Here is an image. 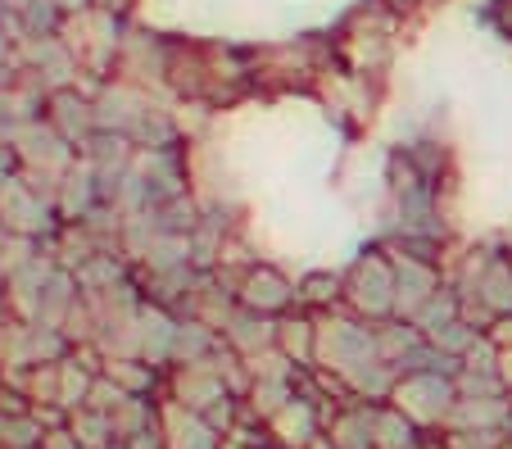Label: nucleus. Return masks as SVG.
<instances>
[{
	"mask_svg": "<svg viewBox=\"0 0 512 449\" xmlns=\"http://www.w3.org/2000/svg\"><path fill=\"white\" fill-rule=\"evenodd\" d=\"M445 282L449 273L440 264H426V259H413V254H395V318H413Z\"/></svg>",
	"mask_w": 512,
	"mask_h": 449,
	"instance_id": "nucleus-8",
	"label": "nucleus"
},
{
	"mask_svg": "<svg viewBox=\"0 0 512 449\" xmlns=\"http://www.w3.org/2000/svg\"><path fill=\"white\" fill-rule=\"evenodd\" d=\"M223 345L232 354H241V359H254V354H263V350L277 345V318L236 304V313L227 318V327H223Z\"/></svg>",
	"mask_w": 512,
	"mask_h": 449,
	"instance_id": "nucleus-15",
	"label": "nucleus"
},
{
	"mask_svg": "<svg viewBox=\"0 0 512 449\" xmlns=\"http://www.w3.org/2000/svg\"><path fill=\"white\" fill-rule=\"evenodd\" d=\"M322 436L336 449H377V404L372 400H345L327 409Z\"/></svg>",
	"mask_w": 512,
	"mask_h": 449,
	"instance_id": "nucleus-12",
	"label": "nucleus"
},
{
	"mask_svg": "<svg viewBox=\"0 0 512 449\" xmlns=\"http://www.w3.org/2000/svg\"><path fill=\"white\" fill-rule=\"evenodd\" d=\"M386 10H395V14H413V10H422L426 0H381Z\"/></svg>",
	"mask_w": 512,
	"mask_h": 449,
	"instance_id": "nucleus-29",
	"label": "nucleus"
},
{
	"mask_svg": "<svg viewBox=\"0 0 512 449\" xmlns=\"http://www.w3.org/2000/svg\"><path fill=\"white\" fill-rule=\"evenodd\" d=\"M55 214L59 223H82V218H91L100 205H105V196H100V182H96V168L87 164V159H73V168H68L64 177L55 182Z\"/></svg>",
	"mask_w": 512,
	"mask_h": 449,
	"instance_id": "nucleus-11",
	"label": "nucleus"
},
{
	"mask_svg": "<svg viewBox=\"0 0 512 449\" xmlns=\"http://www.w3.org/2000/svg\"><path fill=\"white\" fill-rule=\"evenodd\" d=\"M177 318L182 313L164 309V304H141V318H136V354L155 368H173V336H177Z\"/></svg>",
	"mask_w": 512,
	"mask_h": 449,
	"instance_id": "nucleus-13",
	"label": "nucleus"
},
{
	"mask_svg": "<svg viewBox=\"0 0 512 449\" xmlns=\"http://www.w3.org/2000/svg\"><path fill=\"white\" fill-rule=\"evenodd\" d=\"M168 372H173V395H168V400L182 404V409L204 413L209 404L223 400V395H236L232 386H227L218 359H209V363H182V368H168Z\"/></svg>",
	"mask_w": 512,
	"mask_h": 449,
	"instance_id": "nucleus-10",
	"label": "nucleus"
},
{
	"mask_svg": "<svg viewBox=\"0 0 512 449\" xmlns=\"http://www.w3.org/2000/svg\"><path fill=\"white\" fill-rule=\"evenodd\" d=\"M41 118H46L50 127H55L59 137L68 141V146H87L91 137L100 132L96 123V91H82V87H59L46 96V109H41Z\"/></svg>",
	"mask_w": 512,
	"mask_h": 449,
	"instance_id": "nucleus-7",
	"label": "nucleus"
},
{
	"mask_svg": "<svg viewBox=\"0 0 512 449\" xmlns=\"http://www.w3.org/2000/svg\"><path fill=\"white\" fill-rule=\"evenodd\" d=\"M277 350L290 363H300L304 372L313 368V354H318V313L309 309H290L277 318Z\"/></svg>",
	"mask_w": 512,
	"mask_h": 449,
	"instance_id": "nucleus-16",
	"label": "nucleus"
},
{
	"mask_svg": "<svg viewBox=\"0 0 512 449\" xmlns=\"http://www.w3.org/2000/svg\"><path fill=\"white\" fill-rule=\"evenodd\" d=\"M96 10H114V14H123L127 19V14L136 10V0H96Z\"/></svg>",
	"mask_w": 512,
	"mask_h": 449,
	"instance_id": "nucleus-28",
	"label": "nucleus"
},
{
	"mask_svg": "<svg viewBox=\"0 0 512 449\" xmlns=\"http://www.w3.org/2000/svg\"><path fill=\"white\" fill-rule=\"evenodd\" d=\"M159 418H164V449H223L227 436L204 422V413L182 409V404L164 400L159 404Z\"/></svg>",
	"mask_w": 512,
	"mask_h": 449,
	"instance_id": "nucleus-14",
	"label": "nucleus"
},
{
	"mask_svg": "<svg viewBox=\"0 0 512 449\" xmlns=\"http://www.w3.org/2000/svg\"><path fill=\"white\" fill-rule=\"evenodd\" d=\"M322 422H327V404H318L313 395H295L277 418L268 422L272 431V449H309L322 436Z\"/></svg>",
	"mask_w": 512,
	"mask_h": 449,
	"instance_id": "nucleus-9",
	"label": "nucleus"
},
{
	"mask_svg": "<svg viewBox=\"0 0 512 449\" xmlns=\"http://www.w3.org/2000/svg\"><path fill=\"white\" fill-rule=\"evenodd\" d=\"M232 286H236V304H241V309L268 313V318H281V313L300 309L295 277H286L277 264H268V259H245L241 268H232Z\"/></svg>",
	"mask_w": 512,
	"mask_h": 449,
	"instance_id": "nucleus-6",
	"label": "nucleus"
},
{
	"mask_svg": "<svg viewBox=\"0 0 512 449\" xmlns=\"http://www.w3.org/2000/svg\"><path fill=\"white\" fill-rule=\"evenodd\" d=\"M485 23H490L494 32H499L503 41H512V0H485Z\"/></svg>",
	"mask_w": 512,
	"mask_h": 449,
	"instance_id": "nucleus-26",
	"label": "nucleus"
},
{
	"mask_svg": "<svg viewBox=\"0 0 512 449\" xmlns=\"http://www.w3.org/2000/svg\"><path fill=\"white\" fill-rule=\"evenodd\" d=\"M105 449H127V445H105Z\"/></svg>",
	"mask_w": 512,
	"mask_h": 449,
	"instance_id": "nucleus-32",
	"label": "nucleus"
},
{
	"mask_svg": "<svg viewBox=\"0 0 512 449\" xmlns=\"http://www.w3.org/2000/svg\"><path fill=\"white\" fill-rule=\"evenodd\" d=\"M340 304L368 323L395 318V254L381 241L363 245L340 273Z\"/></svg>",
	"mask_w": 512,
	"mask_h": 449,
	"instance_id": "nucleus-1",
	"label": "nucleus"
},
{
	"mask_svg": "<svg viewBox=\"0 0 512 449\" xmlns=\"http://www.w3.org/2000/svg\"><path fill=\"white\" fill-rule=\"evenodd\" d=\"M454 318H463V300H458V291L445 282V286H440V291L431 295V300L422 304V309L413 313V318H408V323H413L422 336H435V332H440V327H449V323H454Z\"/></svg>",
	"mask_w": 512,
	"mask_h": 449,
	"instance_id": "nucleus-24",
	"label": "nucleus"
},
{
	"mask_svg": "<svg viewBox=\"0 0 512 449\" xmlns=\"http://www.w3.org/2000/svg\"><path fill=\"white\" fill-rule=\"evenodd\" d=\"M0 227L23 241H50V232L59 227L55 214V196L46 186H37L32 177L14 173L10 182L0 186Z\"/></svg>",
	"mask_w": 512,
	"mask_h": 449,
	"instance_id": "nucleus-4",
	"label": "nucleus"
},
{
	"mask_svg": "<svg viewBox=\"0 0 512 449\" xmlns=\"http://www.w3.org/2000/svg\"><path fill=\"white\" fill-rule=\"evenodd\" d=\"M390 404H399L422 431H440L449 422V413H454V404H458V377L445 372V368L399 372Z\"/></svg>",
	"mask_w": 512,
	"mask_h": 449,
	"instance_id": "nucleus-3",
	"label": "nucleus"
},
{
	"mask_svg": "<svg viewBox=\"0 0 512 449\" xmlns=\"http://www.w3.org/2000/svg\"><path fill=\"white\" fill-rule=\"evenodd\" d=\"M295 291H300V309H309V313L345 309V304H340V273H331V268H309V273H300L295 277Z\"/></svg>",
	"mask_w": 512,
	"mask_h": 449,
	"instance_id": "nucleus-21",
	"label": "nucleus"
},
{
	"mask_svg": "<svg viewBox=\"0 0 512 449\" xmlns=\"http://www.w3.org/2000/svg\"><path fill=\"white\" fill-rule=\"evenodd\" d=\"M223 449H250V445H232V440H227V445Z\"/></svg>",
	"mask_w": 512,
	"mask_h": 449,
	"instance_id": "nucleus-31",
	"label": "nucleus"
},
{
	"mask_svg": "<svg viewBox=\"0 0 512 449\" xmlns=\"http://www.w3.org/2000/svg\"><path fill=\"white\" fill-rule=\"evenodd\" d=\"M300 395V381H272V377H254L250 381V391L241 395L245 413H254L259 422H272L281 409H286L290 400Z\"/></svg>",
	"mask_w": 512,
	"mask_h": 449,
	"instance_id": "nucleus-19",
	"label": "nucleus"
},
{
	"mask_svg": "<svg viewBox=\"0 0 512 449\" xmlns=\"http://www.w3.org/2000/svg\"><path fill=\"white\" fill-rule=\"evenodd\" d=\"M91 5H96V0H59L64 14H82V10H91Z\"/></svg>",
	"mask_w": 512,
	"mask_h": 449,
	"instance_id": "nucleus-30",
	"label": "nucleus"
},
{
	"mask_svg": "<svg viewBox=\"0 0 512 449\" xmlns=\"http://www.w3.org/2000/svg\"><path fill=\"white\" fill-rule=\"evenodd\" d=\"M218 350H223V332H218V327L200 323V318H191V313H182V318H177L173 368H182V363H209Z\"/></svg>",
	"mask_w": 512,
	"mask_h": 449,
	"instance_id": "nucleus-17",
	"label": "nucleus"
},
{
	"mask_svg": "<svg viewBox=\"0 0 512 449\" xmlns=\"http://www.w3.org/2000/svg\"><path fill=\"white\" fill-rule=\"evenodd\" d=\"M14 69V37H10V28H5V19H0V78Z\"/></svg>",
	"mask_w": 512,
	"mask_h": 449,
	"instance_id": "nucleus-27",
	"label": "nucleus"
},
{
	"mask_svg": "<svg viewBox=\"0 0 512 449\" xmlns=\"http://www.w3.org/2000/svg\"><path fill=\"white\" fill-rule=\"evenodd\" d=\"M372 354H377V323H368V318H358L349 309L318 313V354H313V368L345 377L354 363L372 359Z\"/></svg>",
	"mask_w": 512,
	"mask_h": 449,
	"instance_id": "nucleus-2",
	"label": "nucleus"
},
{
	"mask_svg": "<svg viewBox=\"0 0 512 449\" xmlns=\"http://www.w3.org/2000/svg\"><path fill=\"white\" fill-rule=\"evenodd\" d=\"M508 250H512V245H508Z\"/></svg>",
	"mask_w": 512,
	"mask_h": 449,
	"instance_id": "nucleus-34",
	"label": "nucleus"
},
{
	"mask_svg": "<svg viewBox=\"0 0 512 449\" xmlns=\"http://www.w3.org/2000/svg\"><path fill=\"white\" fill-rule=\"evenodd\" d=\"M426 431L399 404H377V449H417Z\"/></svg>",
	"mask_w": 512,
	"mask_h": 449,
	"instance_id": "nucleus-22",
	"label": "nucleus"
},
{
	"mask_svg": "<svg viewBox=\"0 0 512 449\" xmlns=\"http://www.w3.org/2000/svg\"><path fill=\"white\" fill-rule=\"evenodd\" d=\"M64 427L73 431V440H78L82 449H105V445H118L109 413H105V409H91V404H82V409H68V413H64Z\"/></svg>",
	"mask_w": 512,
	"mask_h": 449,
	"instance_id": "nucleus-23",
	"label": "nucleus"
},
{
	"mask_svg": "<svg viewBox=\"0 0 512 449\" xmlns=\"http://www.w3.org/2000/svg\"><path fill=\"white\" fill-rule=\"evenodd\" d=\"M100 372H105L118 391H127V395H155L159 377H164V368L145 363L141 354H114V359H105V368Z\"/></svg>",
	"mask_w": 512,
	"mask_h": 449,
	"instance_id": "nucleus-18",
	"label": "nucleus"
},
{
	"mask_svg": "<svg viewBox=\"0 0 512 449\" xmlns=\"http://www.w3.org/2000/svg\"><path fill=\"white\" fill-rule=\"evenodd\" d=\"M481 336H485V327H476L472 318H454V323H449V327H440V332H435V336H426V341H431L440 354H449V359H458V363H463V354L472 350V345L481 341Z\"/></svg>",
	"mask_w": 512,
	"mask_h": 449,
	"instance_id": "nucleus-25",
	"label": "nucleus"
},
{
	"mask_svg": "<svg viewBox=\"0 0 512 449\" xmlns=\"http://www.w3.org/2000/svg\"><path fill=\"white\" fill-rule=\"evenodd\" d=\"M73 277H78V291L82 295L114 291L118 282H127V259L118 250H100V254H91L87 264L73 268Z\"/></svg>",
	"mask_w": 512,
	"mask_h": 449,
	"instance_id": "nucleus-20",
	"label": "nucleus"
},
{
	"mask_svg": "<svg viewBox=\"0 0 512 449\" xmlns=\"http://www.w3.org/2000/svg\"><path fill=\"white\" fill-rule=\"evenodd\" d=\"M37 449H46V445H37Z\"/></svg>",
	"mask_w": 512,
	"mask_h": 449,
	"instance_id": "nucleus-33",
	"label": "nucleus"
},
{
	"mask_svg": "<svg viewBox=\"0 0 512 449\" xmlns=\"http://www.w3.org/2000/svg\"><path fill=\"white\" fill-rule=\"evenodd\" d=\"M10 146H14V155H19V173L32 177L37 186H46V191H55V182L73 168V159H78V146H68L46 118H37V123H28L23 132H14Z\"/></svg>",
	"mask_w": 512,
	"mask_h": 449,
	"instance_id": "nucleus-5",
	"label": "nucleus"
}]
</instances>
